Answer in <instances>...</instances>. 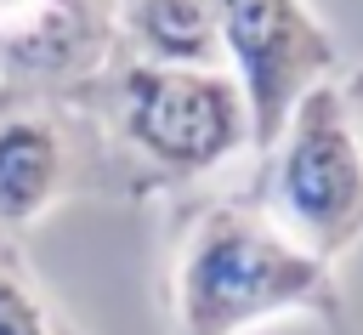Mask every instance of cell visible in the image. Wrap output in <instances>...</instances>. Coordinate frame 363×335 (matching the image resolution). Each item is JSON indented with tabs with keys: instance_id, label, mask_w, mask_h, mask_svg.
<instances>
[{
	"instance_id": "6da1fadb",
	"label": "cell",
	"mask_w": 363,
	"mask_h": 335,
	"mask_svg": "<svg viewBox=\"0 0 363 335\" xmlns=\"http://www.w3.org/2000/svg\"><path fill=\"white\" fill-rule=\"evenodd\" d=\"M295 312L340 324L335 261L295 244L261 204L216 199L193 210L170 261L176 335H250Z\"/></svg>"
},
{
	"instance_id": "7a4b0ae2",
	"label": "cell",
	"mask_w": 363,
	"mask_h": 335,
	"mask_svg": "<svg viewBox=\"0 0 363 335\" xmlns=\"http://www.w3.org/2000/svg\"><path fill=\"white\" fill-rule=\"evenodd\" d=\"M96 119L113 159L159 187L204 182L255 148L250 102L227 68H176L119 51L102 79Z\"/></svg>"
},
{
	"instance_id": "3957f363",
	"label": "cell",
	"mask_w": 363,
	"mask_h": 335,
	"mask_svg": "<svg viewBox=\"0 0 363 335\" xmlns=\"http://www.w3.org/2000/svg\"><path fill=\"white\" fill-rule=\"evenodd\" d=\"M261 159V210L312 256L340 261L363 238V136L335 74L295 97Z\"/></svg>"
},
{
	"instance_id": "277c9868",
	"label": "cell",
	"mask_w": 363,
	"mask_h": 335,
	"mask_svg": "<svg viewBox=\"0 0 363 335\" xmlns=\"http://www.w3.org/2000/svg\"><path fill=\"white\" fill-rule=\"evenodd\" d=\"M210 17L221 34V62L250 102V131L261 153L295 97L340 68V51L306 0H210Z\"/></svg>"
},
{
	"instance_id": "5b68a950",
	"label": "cell",
	"mask_w": 363,
	"mask_h": 335,
	"mask_svg": "<svg viewBox=\"0 0 363 335\" xmlns=\"http://www.w3.org/2000/svg\"><path fill=\"white\" fill-rule=\"evenodd\" d=\"M85 176V136L51 102L0 108V233L40 227Z\"/></svg>"
},
{
	"instance_id": "8992f818",
	"label": "cell",
	"mask_w": 363,
	"mask_h": 335,
	"mask_svg": "<svg viewBox=\"0 0 363 335\" xmlns=\"http://www.w3.org/2000/svg\"><path fill=\"white\" fill-rule=\"evenodd\" d=\"M113 45L142 62L227 68L210 0H113Z\"/></svg>"
},
{
	"instance_id": "52a82bcc",
	"label": "cell",
	"mask_w": 363,
	"mask_h": 335,
	"mask_svg": "<svg viewBox=\"0 0 363 335\" xmlns=\"http://www.w3.org/2000/svg\"><path fill=\"white\" fill-rule=\"evenodd\" d=\"M0 335H62L45 295L17 261H0Z\"/></svg>"
},
{
	"instance_id": "ba28073f",
	"label": "cell",
	"mask_w": 363,
	"mask_h": 335,
	"mask_svg": "<svg viewBox=\"0 0 363 335\" xmlns=\"http://www.w3.org/2000/svg\"><path fill=\"white\" fill-rule=\"evenodd\" d=\"M340 97H346V108H352V119H357V136H363V68H352V74L340 79Z\"/></svg>"
}]
</instances>
